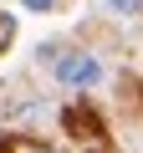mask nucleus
<instances>
[{
    "mask_svg": "<svg viewBox=\"0 0 143 153\" xmlns=\"http://www.w3.org/2000/svg\"><path fill=\"white\" fill-rule=\"evenodd\" d=\"M51 76H56L61 87H72V92H87V87L102 82V61L92 51H66V56L51 61Z\"/></svg>",
    "mask_w": 143,
    "mask_h": 153,
    "instance_id": "f257e3e1",
    "label": "nucleus"
},
{
    "mask_svg": "<svg viewBox=\"0 0 143 153\" xmlns=\"http://www.w3.org/2000/svg\"><path fill=\"white\" fill-rule=\"evenodd\" d=\"M61 128L77 138V143H87V148H97L102 138H107V128H102V117L87 107V102H66L61 107Z\"/></svg>",
    "mask_w": 143,
    "mask_h": 153,
    "instance_id": "f03ea898",
    "label": "nucleus"
},
{
    "mask_svg": "<svg viewBox=\"0 0 143 153\" xmlns=\"http://www.w3.org/2000/svg\"><path fill=\"white\" fill-rule=\"evenodd\" d=\"M10 41H16V16H10V10H0V56L10 51Z\"/></svg>",
    "mask_w": 143,
    "mask_h": 153,
    "instance_id": "7ed1b4c3",
    "label": "nucleus"
},
{
    "mask_svg": "<svg viewBox=\"0 0 143 153\" xmlns=\"http://www.w3.org/2000/svg\"><path fill=\"white\" fill-rule=\"evenodd\" d=\"M107 10H118V16H133V10H143V0H107Z\"/></svg>",
    "mask_w": 143,
    "mask_h": 153,
    "instance_id": "20e7f679",
    "label": "nucleus"
},
{
    "mask_svg": "<svg viewBox=\"0 0 143 153\" xmlns=\"http://www.w3.org/2000/svg\"><path fill=\"white\" fill-rule=\"evenodd\" d=\"M21 5H26V10H51L56 0H21Z\"/></svg>",
    "mask_w": 143,
    "mask_h": 153,
    "instance_id": "39448f33",
    "label": "nucleus"
},
{
    "mask_svg": "<svg viewBox=\"0 0 143 153\" xmlns=\"http://www.w3.org/2000/svg\"><path fill=\"white\" fill-rule=\"evenodd\" d=\"M16 153H51V148H41V143H21Z\"/></svg>",
    "mask_w": 143,
    "mask_h": 153,
    "instance_id": "423d86ee",
    "label": "nucleus"
}]
</instances>
